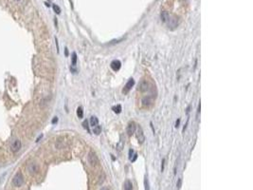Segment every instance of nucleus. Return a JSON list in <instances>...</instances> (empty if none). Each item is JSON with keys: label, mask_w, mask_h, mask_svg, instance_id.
<instances>
[{"label": "nucleus", "mask_w": 253, "mask_h": 190, "mask_svg": "<svg viewBox=\"0 0 253 190\" xmlns=\"http://www.w3.org/2000/svg\"><path fill=\"white\" fill-rule=\"evenodd\" d=\"M23 182H24L23 175L21 174L20 172H18V173H16L15 176H14L13 179H12V184L14 186H16V187H20V186L23 184Z\"/></svg>", "instance_id": "f257e3e1"}, {"label": "nucleus", "mask_w": 253, "mask_h": 190, "mask_svg": "<svg viewBox=\"0 0 253 190\" xmlns=\"http://www.w3.org/2000/svg\"><path fill=\"white\" fill-rule=\"evenodd\" d=\"M87 159H88V162H89V164H91L92 166H97L99 164V159H98V157L96 156V154L94 153V152H90L89 154H88V157H87Z\"/></svg>", "instance_id": "f03ea898"}, {"label": "nucleus", "mask_w": 253, "mask_h": 190, "mask_svg": "<svg viewBox=\"0 0 253 190\" xmlns=\"http://www.w3.org/2000/svg\"><path fill=\"white\" fill-rule=\"evenodd\" d=\"M137 139L139 141V144H143L144 141H145V135L143 133V129L141 127H138V130H137Z\"/></svg>", "instance_id": "7ed1b4c3"}, {"label": "nucleus", "mask_w": 253, "mask_h": 190, "mask_svg": "<svg viewBox=\"0 0 253 190\" xmlns=\"http://www.w3.org/2000/svg\"><path fill=\"white\" fill-rule=\"evenodd\" d=\"M148 89H149V84L148 82L145 80H142L141 82H139V87H138V90L140 92H146Z\"/></svg>", "instance_id": "20e7f679"}, {"label": "nucleus", "mask_w": 253, "mask_h": 190, "mask_svg": "<svg viewBox=\"0 0 253 190\" xmlns=\"http://www.w3.org/2000/svg\"><path fill=\"white\" fill-rule=\"evenodd\" d=\"M136 129H137L136 124L134 123V122H130L127 125V128H126V133H127L129 136H131L136 132Z\"/></svg>", "instance_id": "39448f33"}, {"label": "nucleus", "mask_w": 253, "mask_h": 190, "mask_svg": "<svg viewBox=\"0 0 253 190\" xmlns=\"http://www.w3.org/2000/svg\"><path fill=\"white\" fill-rule=\"evenodd\" d=\"M10 149L12 152H18L21 149V142L19 140H14L10 144Z\"/></svg>", "instance_id": "423d86ee"}, {"label": "nucleus", "mask_w": 253, "mask_h": 190, "mask_svg": "<svg viewBox=\"0 0 253 190\" xmlns=\"http://www.w3.org/2000/svg\"><path fill=\"white\" fill-rule=\"evenodd\" d=\"M27 169H28V173H30V174H35V173H37V172H38L39 167H38V166H37V164H36L31 163V164H28Z\"/></svg>", "instance_id": "0eeeda50"}, {"label": "nucleus", "mask_w": 253, "mask_h": 190, "mask_svg": "<svg viewBox=\"0 0 253 190\" xmlns=\"http://www.w3.org/2000/svg\"><path fill=\"white\" fill-rule=\"evenodd\" d=\"M110 67L114 71H118L121 68V62L120 60H113L110 64Z\"/></svg>", "instance_id": "6e6552de"}, {"label": "nucleus", "mask_w": 253, "mask_h": 190, "mask_svg": "<svg viewBox=\"0 0 253 190\" xmlns=\"http://www.w3.org/2000/svg\"><path fill=\"white\" fill-rule=\"evenodd\" d=\"M134 85H135V80H134L133 78H130L127 83H126V85H125V87L123 88V90H122V92H123V93H127L130 90V89H131L134 87Z\"/></svg>", "instance_id": "1a4fd4ad"}, {"label": "nucleus", "mask_w": 253, "mask_h": 190, "mask_svg": "<svg viewBox=\"0 0 253 190\" xmlns=\"http://www.w3.org/2000/svg\"><path fill=\"white\" fill-rule=\"evenodd\" d=\"M168 26H169V28L171 27L172 29H175V27H177V25H178V20H177V18H176V17H171L170 16L169 17V20H168Z\"/></svg>", "instance_id": "9d476101"}, {"label": "nucleus", "mask_w": 253, "mask_h": 190, "mask_svg": "<svg viewBox=\"0 0 253 190\" xmlns=\"http://www.w3.org/2000/svg\"><path fill=\"white\" fill-rule=\"evenodd\" d=\"M152 103H153V99H152L151 96H147V97H144V98L141 100V104H142V106H145V107H149V106L152 105Z\"/></svg>", "instance_id": "9b49d317"}, {"label": "nucleus", "mask_w": 253, "mask_h": 190, "mask_svg": "<svg viewBox=\"0 0 253 190\" xmlns=\"http://www.w3.org/2000/svg\"><path fill=\"white\" fill-rule=\"evenodd\" d=\"M169 17H170V15H169V13L167 12H162L160 13V19H161V21L163 23H167L168 22Z\"/></svg>", "instance_id": "f8f14e48"}, {"label": "nucleus", "mask_w": 253, "mask_h": 190, "mask_svg": "<svg viewBox=\"0 0 253 190\" xmlns=\"http://www.w3.org/2000/svg\"><path fill=\"white\" fill-rule=\"evenodd\" d=\"M123 189L124 190H132L133 189V184L131 181L126 180L123 184Z\"/></svg>", "instance_id": "ddd939ff"}, {"label": "nucleus", "mask_w": 253, "mask_h": 190, "mask_svg": "<svg viewBox=\"0 0 253 190\" xmlns=\"http://www.w3.org/2000/svg\"><path fill=\"white\" fill-rule=\"evenodd\" d=\"M97 125H99L98 118H97L96 116H92L91 118H90V125H91L92 127H96Z\"/></svg>", "instance_id": "4468645a"}, {"label": "nucleus", "mask_w": 253, "mask_h": 190, "mask_svg": "<svg viewBox=\"0 0 253 190\" xmlns=\"http://www.w3.org/2000/svg\"><path fill=\"white\" fill-rule=\"evenodd\" d=\"M93 133L96 134V135H99V134L102 133V127L99 125H97L96 127H93Z\"/></svg>", "instance_id": "2eb2a0df"}, {"label": "nucleus", "mask_w": 253, "mask_h": 190, "mask_svg": "<svg viewBox=\"0 0 253 190\" xmlns=\"http://www.w3.org/2000/svg\"><path fill=\"white\" fill-rule=\"evenodd\" d=\"M112 109H113V111H114L115 113L119 114V113H121V112L122 107H121V105H118V106H113V107H112Z\"/></svg>", "instance_id": "dca6fc26"}, {"label": "nucleus", "mask_w": 253, "mask_h": 190, "mask_svg": "<svg viewBox=\"0 0 253 190\" xmlns=\"http://www.w3.org/2000/svg\"><path fill=\"white\" fill-rule=\"evenodd\" d=\"M77 116L80 118V119H82V118L84 117V110H82L81 106H79L77 109Z\"/></svg>", "instance_id": "f3484780"}, {"label": "nucleus", "mask_w": 253, "mask_h": 190, "mask_svg": "<svg viewBox=\"0 0 253 190\" xmlns=\"http://www.w3.org/2000/svg\"><path fill=\"white\" fill-rule=\"evenodd\" d=\"M76 64H77V53L73 52L72 53V66L75 67Z\"/></svg>", "instance_id": "a211bd4d"}, {"label": "nucleus", "mask_w": 253, "mask_h": 190, "mask_svg": "<svg viewBox=\"0 0 253 190\" xmlns=\"http://www.w3.org/2000/svg\"><path fill=\"white\" fill-rule=\"evenodd\" d=\"M52 8H53V10H54V12H55L57 14H60V13H61V9L59 8V6H57L56 4H53Z\"/></svg>", "instance_id": "6ab92c4d"}, {"label": "nucleus", "mask_w": 253, "mask_h": 190, "mask_svg": "<svg viewBox=\"0 0 253 190\" xmlns=\"http://www.w3.org/2000/svg\"><path fill=\"white\" fill-rule=\"evenodd\" d=\"M82 127H84L85 129H86L87 131H89V127H88V122H87V120H85L84 122H82Z\"/></svg>", "instance_id": "aec40b11"}, {"label": "nucleus", "mask_w": 253, "mask_h": 190, "mask_svg": "<svg viewBox=\"0 0 253 190\" xmlns=\"http://www.w3.org/2000/svg\"><path fill=\"white\" fill-rule=\"evenodd\" d=\"M117 148H118L119 151H121V149L123 148V142H122V140H121L120 143L117 145Z\"/></svg>", "instance_id": "412c9836"}, {"label": "nucleus", "mask_w": 253, "mask_h": 190, "mask_svg": "<svg viewBox=\"0 0 253 190\" xmlns=\"http://www.w3.org/2000/svg\"><path fill=\"white\" fill-rule=\"evenodd\" d=\"M144 185H145V189H150V187H149V184H148L147 178H145V180H144Z\"/></svg>", "instance_id": "4be33fe9"}, {"label": "nucleus", "mask_w": 253, "mask_h": 190, "mask_svg": "<svg viewBox=\"0 0 253 190\" xmlns=\"http://www.w3.org/2000/svg\"><path fill=\"white\" fill-rule=\"evenodd\" d=\"M133 153H134V150H133V149H130V150H129V159H130V160L132 159V155H133Z\"/></svg>", "instance_id": "5701e85b"}, {"label": "nucleus", "mask_w": 253, "mask_h": 190, "mask_svg": "<svg viewBox=\"0 0 253 190\" xmlns=\"http://www.w3.org/2000/svg\"><path fill=\"white\" fill-rule=\"evenodd\" d=\"M164 163H165V159L162 160V163H161V171L163 172L164 170Z\"/></svg>", "instance_id": "b1692460"}, {"label": "nucleus", "mask_w": 253, "mask_h": 190, "mask_svg": "<svg viewBox=\"0 0 253 190\" xmlns=\"http://www.w3.org/2000/svg\"><path fill=\"white\" fill-rule=\"evenodd\" d=\"M137 159H138V154L136 153L135 155H134V158H133V159H131V162H132V163H133V162H135V161H136Z\"/></svg>", "instance_id": "393cba45"}, {"label": "nucleus", "mask_w": 253, "mask_h": 190, "mask_svg": "<svg viewBox=\"0 0 253 190\" xmlns=\"http://www.w3.org/2000/svg\"><path fill=\"white\" fill-rule=\"evenodd\" d=\"M179 125H180V119H177V120H176V122H175V127L177 128L179 127Z\"/></svg>", "instance_id": "a878e982"}, {"label": "nucleus", "mask_w": 253, "mask_h": 190, "mask_svg": "<svg viewBox=\"0 0 253 190\" xmlns=\"http://www.w3.org/2000/svg\"><path fill=\"white\" fill-rule=\"evenodd\" d=\"M58 122V118L57 117H54V119L52 120V124H56Z\"/></svg>", "instance_id": "bb28decb"}, {"label": "nucleus", "mask_w": 253, "mask_h": 190, "mask_svg": "<svg viewBox=\"0 0 253 190\" xmlns=\"http://www.w3.org/2000/svg\"><path fill=\"white\" fill-rule=\"evenodd\" d=\"M176 185H177L178 188L180 187V185H181V179H179V180H178V182H177V184H176Z\"/></svg>", "instance_id": "cd10ccee"}, {"label": "nucleus", "mask_w": 253, "mask_h": 190, "mask_svg": "<svg viewBox=\"0 0 253 190\" xmlns=\"http://www.w3.org/2000/svg\"><path fill=\"white\" fill-rule=\"evenodd\" d=\"M55 42H56V46H57V52H59V46H58V40H57V38H55Z\"/></svg>", "instance_id": "c85d7f7f"}, {"label": "nucleus", "mask_w": 253, "mask_h": 190, "mask_svg": "<svg viewBox=\"0 0 253 190\" xmlns=\"http://www.w3.org/2000/svg\"><path fill=\"white\" fill-rule=\"evenodd\" d=\"M64 54H66V56H68V49H67V48L64 49Z\"/></svg>", "instance_id": "c756f323"}, {"label": "nucleus", "mask_w": 253, "mask_h": 190, "mask_svg": "<svg viewBox=\"0 0 253 190\" xmlns=\"http://www.w3.org/2000/svg\"><path fill=\"white\" fill-rule=\"evenodd\" d=\"M200 109H201V104H199V105H198V110H197V114H199V112H200Z\"/></svg>", "instance_id": "7c9ffc66"}, {"label": "nucleus", "mask_w": 253, "mask_h": 190, "mask_svg": "<svg viewBox=\"0 0 253 190\" xmlns=\"http://www.w3.org/2000/svg\"><path fill=\"white\" fill-rule=\"evenodd\" d=\"M15 1H20V0H15Z\"/></svg>", "instance_id": "2f4dec72"}]
</instances>
